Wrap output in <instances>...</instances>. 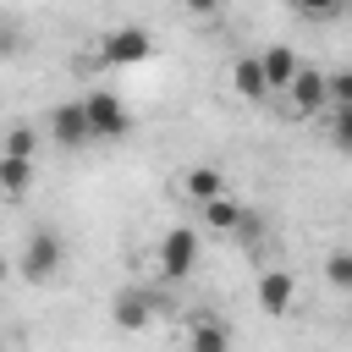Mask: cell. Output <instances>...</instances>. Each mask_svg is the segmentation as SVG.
<instances>
[{
    "label": "cell",
    "mask_w": 352,
    "mask_h": 352,
    "mask_svg": "<svg viewBox=\"0 0 352 352\" xmlns=\"http://www.w3.org/2000/svg\"><path fill=\"white\" fill-rule=\"evenodd\" d=\"M82 116H88V138H94V143H116V138L132 132V110H126L110 88H94V94L82 99Z\"/></svg>",
    "instance_id": "obj_1"
},
{
    "label": "cell",
    "mask_w": 352,
    "mask_h": 352,
    "mask_svg": "<svg viewBox=\"0 0 352 352\" xmlns=\"http://www.w3.org/2000/svg\"><path fill=\"white\" fill-rule=\"evenodd\" d=\"M148 50H154V38L143 28H110L99 44V60L104 66H138V60H148Z\"/></svg>",
    "instance_id": "obj_2"
},
{
    "label": "cell",
    "mask_w": 352,
    "mask_h": 352,
    "mask_svg": "<svg viewBox=\"0 0 352 352\" xmlns=\"http://www.w3.org/2000/svg\"><path fill=\"white\" fill-rule=\"evenodd\" d=\"M192 264H198V231L192 226L165 231V242H160V275L182 280V275H192Z\"/></svg>",
    "instance_id": "obj_3"
},
{
    "label": "cell",
    "mask_w": 352,
    "mask_h": 352,
    "mask_svg": "<svg viewBox=\"0 0 352 352\" xmlns=\"http://www.w3.org/2000/svg\"><path fill=\"white\" fill-rule=\"evenodd\" d=\"M60 258H66L60 236H55V231H33L28 248H22V275H28V280H50V275L60 270Z\"/></svg>",
    "instance_id": "obj_4"
},
{
    "label": "cell",
    "mask_w": 352,
    "mask_h": 352,
    "mask_svg": "<svg viewBox=\"0 0 352 352\" xmlns=\"http://www.w3.org/2000/svg\"><path fill=\"white\" fill-rule=\"evenodd\" d=\"M50 138H55L60 148H82V143H94V138H88L82 99H72V104H55V116H50Z\"/></svg>",
    "instance_id": "obj_5"
},
{
    "label": "cell",
    "mask_w": 352,
    "mask_h": 352,
    "mask_svg": "<svg viewBox=\"0 0 352 352\" xmlns=\"http://www.w3.org/2000/svg\"><path fill=\"white\" fill-rule=\"evenodd\" d=\"M292 297H297V280L286 270H264L258 275V308L264 314H292Z\"/></svg>",
    "instance_id": "obj_6"
},
{
    "label": "cell",
    "mask_w": 352,
    "mask_h": 352,
    "mask_svg": "<svg viewBox=\"0 0 352 352\" xmlns=\"http://www.w3.org/2000/svg\"><path fill=\"white\" fill-rule=\"evenodd\" d=\"M187 352H231V324L220 314H198L192 336H187Z\"/></svg>",
    "instance_id": "obj_7"
},
{
    "label": "cell",
    "mask_w": 352,
    "mask_h": 352,
    "mask_svg": "<svg viewBox=\"0 0 352 352\" xmlns=\"http://www.w3.org/2000/svg\"><path fill=\"white\" fill-rule=\"evenodd\" d=\"M286 94H292V104H297L302 116H314V110L330 99V88H324V72H314V66H302V72L292 77V88H286Z\"/></svg>",
    "instance_id": "obj_8"
},
{
    "label": "cell",
    "mask_w": 352,
    "mask_h": 352,
    "mask_svg": "<svg viewBox=\"0 0 352 352\" xmlns=\"http://www.w3.org/2000/svg\"><path fill=\"white\" fill-rule=\"evenodd\" d=\"M258 66H264V82H270V88H292V77L302 72V60H297L286 44H270V50L258 55Z\"/></svg>",
    "instance_id": "obj_9"
},
{
    "label": "cell",
    "mask_w": 352,
    "mask_h": 352,
    "mask_svg": "<svg viewBox=\"0 0 352 352\" xmlns=\"http://www.w3.org/2000/svg\"><path fill=\"white\" fill-rule=\"evenodd\" d=\"M231 88L248 99V104H258L264 94H270V82H264V66H258V55H242L236 66H231Z\"/></svg>",
    "instance_id": "obj_10"
},
{
    "label": "cell",
    "mask_w": 352,
    "mask_h": 352,
    "mask_svg": "<svg viewBox=\"0 0 352 352\" xmlns=\"http://www.w3.org/2000/svg\"><path fill=\"white\" fill-rule=\"evenodd\" d=\"M154 319V297L148 292H116V324L121 330H143Z\"/></svg>",
    "instance_id": "obj_11"
},
{
    "label": "cell",
    "mask_w": 352,
    "mask_h": 352,
    "mask_svg": "<svg viewBox=\"0 0 352 352\" xmlns=\"http://www.w3.org/2000/svg\"><path fill=\"white\" fill-rule=\"evenodd\" d=\"M182 187H187L198 204H214V198H226V176H220L214 165H192V170L182 176Z\"/></svg>",
    "instance_id": "obj_12"
},
{
    "label": "cell",
    "mask_w": 352,
    "mask_h": 352,
    "mask_svg": "<svg viewBox=\"0 0 352 352\" xmlns=\"http://www.w3.org/2000/svg\"><path fill=\"white\" fill-rule=\"evenodd\" d=\"M204 220L214 226V231H236V226H248V209L226 192V198H214V204H204Z\"/></svg>",
    "instance_id": "obj_13"
},
{
    "label": "cell",
    "mask_w": 352,
    "mask_h": 352,
    "mask_svg": "<svg viewBox=\"0 0 352 352\" xmlns=\"http://www.w3.org/2000/svg\"><path fill=\"white\" fill-rule=\"evenodd\" d=\"M0 187H6V192H28V187H33V160L0 154Z\"/></svg>",
    "instance_id": "obj_14"
},
{
    "label": "cell",
    "mask_w": 352,
    "mask_h": 352,
    "mask_svg": "<svg viewBox=\"0 0 352 352\" xmlns=\"http://www.w3.org/2000/svg\"><path fill=\"white\" fill-rule=\"evenodd\" d=\"M33 148H38V132H33V126H22V121H16V126H6V148H0V154L33 160Z\"/></svg>",
    "instance_id": "obj_15"
},
{
    "label": "cell",
    "mask_w": 352,
    "mask_h": 352,
    "mask_svg": "<svg viewBox=\"0 0 352 352\" xmlns=\"http://www.w3.org/2000/svg\"><path fill=\"white\" fill-rule=\"evenodd\" d=\"M324 280H330L336 292H352V253H330V258H324Z\"/></svg>",
    "instance_id": "obj_16"
},
{
    "label": "cell",
    "mask_w": 352,
    "mask_h": 352,
    "mask_svg": "<svg viewBox=\"0 0 352 352\" xmlns=\"http://www.w3.org/2000/svg\"><path fill=\"white\" fill-rule=\"evenodd\" d=\"M292 11H302V16H336V11H346V0H292Z\"/></svg>",
    "instance_id": "obj_17"
},
{
    "label": "cell",
    "mask_w": 352,
    "mask_h": 352,
    "mask_svg": "<svg viewBox=\"0 0 352 352\" xmlns=\"http://www.w3.org/2000/svg\"><path fill=\"white\" fill-rule=\"evenodd\" d=\"M324 88H330V99L346 110L352 104V72H336V77H324Z\"/></svg>",
    "instance_id": "obj_18"
},
{
    "label": "cell",
    "mask_w": 352,
    "mask_h": 352,
    "mask_svg": "<svg viewBox=\"0 0 352 352\" xmlns=\"http://www.w3.org/2000/svg\"><path fill=\"white\" fill-rule=\"evenodd\" d=\"M330 132H336V148H346V154H352V104L336 116V126H330Z\"/></svg>",
    "instance_id": "obj_19"
},
{
    "label": "cell",
    "mask_w": 352,
    "mask_h": 352,
    "mask_svg": "<svg viewBox=\"0 0 352 352\" xmlns=\"http://www.w3.org/2000/svg\"><path fill=\"white\" fill-rule=\"evenodd\" d=\"M6 55H16V28H11V22H0V60H6Z\"/></svg>",
    "instance_id": "obj_20"
},
{
    "label": "cell",
    "mask_w": 352,
    "mask_h": 352,
    "mask_svg": "<svg viewBox=\"0 0 352 352\" xmlns=\"http://www.w3.org/2000/svg\"><path fill=\"white\" fill-rule=\"evenodd\" d=\"M182 6H187L192 16H214V11H220V0H182Z\"/></svg>",
    "instance_id": "obj_21"
},
{
    "label": "cell",
    "mask_w": 352,
    "mask_h": 352,
    "mask_svg": "<svg viewBox=\"0 0 352 352\" xmlns=\"http://www.w3.org/2000/svg\"><path fill=\"white\" fill-rule=\"evenodd\" d=\"M6 275H11V258H0V286H6Z\"/></svg>",
    "instance_id": "obj_22"
},
{
    "label": "cell",
    "mask_w": 352,
    "mask_h": 352,
    "mask_svg": "<svg viewBox=\"0 0 352 352\" xmlns=\"http://www.w3.org/2000/svg\"><path fill=\"white\" fill-rule=\"evenodd\" d=\"M346 11H352V0H346Z\"/></svg>",
    "instance_id": "obj_23"
}]
</instances>
